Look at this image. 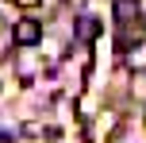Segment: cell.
Listing matches in <instances>:
<instances>
[{"mask_svg":"<svg viewBox=\"0 0 146 143\" xmlns=\"http://www.w3.org/2000/svg\"><path fill=\"white\" fill-rule=\"evenodd\" d=\"M12 39H15L19 46H35L38 39H42V27H38V19H31V15H27V19H19V23H15V31H12Z\"/></svg>","mask_w":146,"mask_h":143,"instance_id":"obj_1","label":"cell"},{"mask_svg":"<svg viewBox=\"0 0 146 143\" xmlns=\"http://www.w3.org/2000/svg\"><path fill=\"white\" fill-rule=\"evenodd\" d=\"M111 12H115V19L123 23V27H131V23L139 19V0H115Z\"/></svg>","mask_w":146,"mask_h":143,"instance_id":"obj_2","label":"cell"},{"mask_svg":"<svg viewBox=\"0 0 146 143\" xmlns=\"http://www.w3.org/2000/svg\"><path fill=\"white\" fill-rule=\"evenodd\" d=\"M96 35H100V23H96L92 15H85V19H77V39H85V43H92Z\"/></svg>","mask_w":146,"mask_h":143,"instance_id":"obj_3","label":"cell"},{"mask_svg":"<svg viewBox=\"0 0 146 143\" xmlns=\"http://www.w3.org/2000/svg\"><path fill=\"white\" fill-rule=\"evenodd\" d=\"M15 4H19V8H23V12H35V8H38V4H42V0H15Z\"/></svg>","mask_w":146,"mask_h":143,"instance_id":"obj_4","label":"cell"},{"mask_svg":"<svg viewBox=\"0 0 146 143\" xmlns=\"http://www.w3.org/2000/svg\"><path fill=\"white\" fill-rule=\"evenodd\" d=\"M0 143H8V136H0Z\"/></svg>","mask_w":146,"mask_h":143,"instance_id":"obj_5","label":"cell"},{"mask_svg":"<svg viewBox=\"0 0 146 143\" xmlns=\"http://www.w3.org/2000/svg\"><path fill=\"white\" fill-rule=\"evenodd\" d=\"M69 4H81V0H69Z\"/></svg>","mask_w":146,"mask_h":143,"instance_id":"obj_6","label":"cell"}]
</instances>
